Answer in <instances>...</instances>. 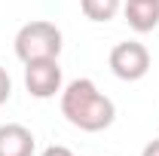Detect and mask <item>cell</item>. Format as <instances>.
<instances>
[{"mask_svg": "<svg viewBox=\"0 0 159 156\" xmlns=\"http://www.w3.org/2000/svg\"><path fill=\"white\" fill-rule=\"evenodd\" d=\"M25 86L34 98H49L61 89L58 58H37L25 64Z\"/></svg>", "mask_w": 159, "mask_h": 156, "instance_id": "4", "label": "cell"}, {"mask_svg": "<svg viewBox=\"0 0 159 156\" xmlns=\"http://www.w3.org/2000/svg\"><path fill=\"white\" fill-rule=\"evenodd\" d=\"M80 6H83L86 19L110 21L113 16H116V9H119V0H80Z\"/></svg>", "mask_w": 159, "mask_h": 156, "instance_id": "7", "label": "cell"}, {"mask_svg": "<svg viewBox=\"0 0 159 156\" xmlns=\"http://www.w3.org/2000/svg\"><path fill=\"white\" fill-rule=\"evenodd\" d=\"M110 71L119 80H141L150 71V52L144 43L135 40H122L110 49Z\"/></svg>", "mask_w": 159, "mask_h": 156, "instance_id": "3", "label": "cell"}, {"mask_svg": "<svg viewBox=\"0 0 159 156\" xmlns=\"http://www.w3.org/2000/svg\"><path fill=\"white\" fill-rule=\"evenodd\" d=\"M0 156H34V135L21 122L0 126Z\"/></svg>", "mask_w": 159, "mask_h": 156, "instance_id": "5", "label": "cell"}, {"mask_svg": "<svg viewBox=\"0 0 159 156\" xmlns=\"http://www.w3.org/2000/svg\"><path fill=\"white\" fill-rule=\"evenodd\" d=\"M43 156H74L67 147H61V144H52V147H46L43 150Z\"/></svg>", "mask_w": 159, "mask_h": 156, "instance_id": "9", "label": "cell"}, {"mask_svg": "<svg viewBox=\"0 0 159 156\" xmlns=\"http://www.w3.org/2000/svg\"><path fill=\"white\" fill-rule=\"evenodd\" d=\"M61 110H64V117L70 119L77 129L83 132H101V129H107L113 117H116V107H113V101L98 92V86L92 83V80L80 77L74 80L67 89H64V95H61Z\"/></svg>", "mask_w": 159, "mask_h": 156, "instance_id": "1", "label": "cell"}, {"mask_svg": "<svg viewBox=\"0 0 159 156\" xmlns=\"http://www.w3.org/2000/svg\"><path fill=\"white\" fill-rule=\"evenodd\" d=\"M61 52V31L52 25V21H28L21 25L19 34H16V55H19L25 64L37 58H58Z\"/></svg>", "mask_w": 159, "mask_h": 156, "instance_id": "2", "label": "cell"}, {"mask_svg": "<svg viewBox=\"0 0 159 156\" xmlns=\"http://www.w3.org/2000/svg\"><path fill=\"white\" fill-rule=\"evenodd\" d=\"M125 19L141 34L153 31L159 25V0H125Z\"/></svg>", "mask_w": 159, "mask_h": 156, "instance_id": "6", "label": "cell"}, {"mask_svg": "<svg viewBox=\"0 0 159 156\" xmlns=\"http://www.w3.org/2000/svg\"><path fill=\"white\" fill-rule=\"evenodd\" d=\"M141 156H159V138H156V141H150V144L144 147V153H141Z\"/></svg>", "mask_w": 159, "mask_h": 156, "instance_id": "10", "label": "cell"}, {"mask_svg": "<svg viewBox=\"0 0 159 156\" xmlns=\"http://www.w3.org/2000/svg\"><path fill=\"white\" fill-rule=\"evenodd\" d=\"M9 92H12V83H9V74L0 67V104L9 98Z\"/></svg>", "mask_w": 159, "mask_h": 156, "instance_id": "8", "label": "cell"}]
</instances>
